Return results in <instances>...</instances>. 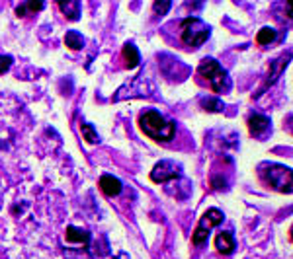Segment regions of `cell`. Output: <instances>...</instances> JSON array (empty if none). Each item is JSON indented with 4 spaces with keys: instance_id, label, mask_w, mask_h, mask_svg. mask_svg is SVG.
Here are the masks:
<instances>
[{
    "instance_id": "obj_1",
    "label": "cell",
    "mask_w": 293,
    "mask_h": 259,
    "mask_svg": "<svg viewBox=\"0 0 293 259\" xmlns=\"http://www.w3.org/2000/svg\"><path fill=\"white\" fill-rule=\"evenodd\" d=\"M137 123L141 127V131L145 136H149L155 143H170L176 134V123L160 115L156 109H145Z\"/></svg>"
},
{
    "instance_id": "obj_2",
    "label": "cell",
    "mask_w": 293,
    "mask_h": 259,
    "mask_svg": "<svg viewBox=\"0 0 293 259\" xmlns=\"http://www.w3.org/2000/svg\"><path fill=\"white\" fill-rule=\"evenodd\" d=\"M197 74L209 84V88L213 90L215 94H227V92H231V88H233V82H231L229 72H227L213 57L202 58V63L197 65Z\"/></svg>"
},
{
    "instance_id": "obj_3",
    "label": "cell",
    "mask_w": 293,
    "mask_h": 259,
    "mask_svg": "<svg viewBox=\"0 0 293 259\" xmlns=\"http://www.w3.org/2000/svg\"><path fill=\"white\" fill-rule=\"evenodd\" d=\"M258 175L268 187H272L283 195H291V168H287L283 164L264 162L258 166Z\"/></svg>"
},
{
    "instance_id": "obj_4",
    "label": "cell",
    "mask_w": 293,
    "mask_h": 259,
    "mask_svg": "<svg viewBox=\"0 0 293 259\" xmlns=\"http://www.w3.org/2000/svg\"><path fill=\"white\" fill-rule=\"evenodd\" d=\"M211 35V28L205 24L204 19L190 16L180 22V37L184 41V45H188L190 49L202 47L205 41Z\"/></svg>"
},
{
    "instance_id": "obj_5",
    "label": "cell",
    "mask_w": 293,
    "mask_h": 259,
    "mask_svg": "<svg viewBox=\"0 0 293 259\" xmlns=\"http://www.w3.org/2000/svg\"><path fill=\"white\" fill-rule=\"evenodd\" d=\"M223 221H225L223 211H219V209H207L204 212V216L199 218V222H197L194 234H192V244L194 246H204L205 242H207V238H209L211 230L217 228L219 224H223Z\"/></svg>"
},
{
    "instance_id": "obj_6",
    "label": "cell",
    "mask_w": 293,
    "mask_h": 259,
    "mask_svg": "<svg viewBox=\"0 0 293 259\" xmlns=\"http://www.w3.org/2000/svg\"><path fill=\"white\" fill-rule=\"evenodd\" d=\"M178 177H182V164L174 162V160H160L151 170V182L158 183V185L174 182Z\"/></svg>"
},
{
    "instance_id": "obj_7",
    "label": "cell",
    "mask_w": 293,
    "mask_h": 259,
    "mask_svg": "<svg viewBox=\"0 0 293 259\" xmlns=\"http://www.w3.org/2000/svg\"><path fill=\"white\" fill-rule=\"evenodd\" d=\"M246 123H248V133L256 141H264V138H268V134L272 133V121H270V117L262 115V113L248 115Z\"/></svg>"
},
{
    "instance_id": "obj_8",
    "label": "cell",
    "mask_w": 293,
    "mask_h": 259,
    "mask_svg": "<svg viewBox=\"0 0 293 259\" xmlns=\"http://www.w3.org/2000/svg\"><path fill=\"white\" fill-rule=\"evenodd\" d=\"M289 61H291V51L283 53V55H282L280 58H276V61H272V63H270V72H268V80H266V84H264L262 90H260L258 94H254V97H260L266 88L272 86V84H276V80L282 76V72L285 70V67L289 65Z\"/></svg>"
},
{
    "instance_id": "obj_9",
    "label": "cell",
    "mask_w": 293,
    "mask_h": 259,
    "mask_svg": "<svg viewBox=\"0 0 293 259\" xmlns=\"http://www.w3.org/2000/svg\"><path fill=\"white\" fill-rule=\"evenodd\" d=\"M98 187H100V191L104 193L106 197H117L119 193L123 191L121 180H117L116 175H112V173H104V175L98 180Z\"/></svg>"
},
{
    "instance_id": "obj_10",
    "label": "cell",
    "mask_w": 293,
    "mask_h": 259,
    "mask_svg": "<svg viewBox=\"0 0 293 259\" xmlns=\"http://www.w3.org/2000/svg\"><path fill=\"white\" fill-rule=\"evenodd\" d=\"M215 250L219 251L221 255H233L236 250V242L231 230H221L215 238Z\"/></svg>"
},
{
    "instance_id": "obj_11",
    "label": "cell",
    "mask_w": 293,
    "mask_h": 259,
    "mask_svg": "<svg viewBox=\"0 0 293 259\" xmlns=\"http://www.w3.org/2000/svg\"><path fill=\"white\" fill-rule=\"evenodd\" d=\"M65 240L68 244H78V246H82L84 250L90 248V242H92V236H90V232L84 230V228H78V226H67V230H65Z\"/></svg>"
},
{
    "instance_id": "obj_12",
    "label": "cell",
    "mask_w": 293,
    "mask_h": 259,
    "mask_svg": "<svg viewBox=\"0 0 293 259\" xmlns=\"http://www.w3.org/2000/svg\"><path fill=\"white\" fill-rule=\"evenodd\" d=\"M121 55H123V61H125V68H129V70H133V68L141 65V53L133 43H125Z\"/></svg>"
},
{
    "instance_id": "obj_13",
    "label": "cell",
    "mask_w": 293,
    "mask_h": 259,
    "mask_svg": "<svg viewBox=\"0 0 293 259\" xmlns=\"http://www.w3.org/2000/svg\"><path fill=\"white\" fill-rule=\"evenodd\" d=\"M45 8V2L41 0H28V2H22L16 6V16L18 18H26V16H33L35 12H41Z\"/></svg>"
},
{
    "instance_id": "obj_14",
    "label": "cell",
    "mask_w": 293,
    "mask_h": 259,
    "mask_svg": "<svg viewBox=\"0 0 293 259\" xmlns=\"http://www.w3.org/2000/svg\"><path fill=\"white\" fill-rule=\"evenodd\" d=\"M59 8L65 14V18L77 22L80 18V2L78 0H59Z\"/></svg>"
},
{
    "instance_id": "obj_15",
    "label": "cell",
    "mask_w": 293,
    "mask_h": 259,
    "mask_svg": "<svg viewBox=\"0 0 293 259\" xmlns=\"http://www.w3.org/2000/svg\"><path fill=\"white\" fill-rule=\"evenodd\" d=\"M65 45H67L70 51H80L84 47V37L78 33L77 29H68L65 33Z\"/></svg>"
},
{
    "instance_id": "obj_16",
    "label": "cell",
    "mask_w": 293,
    "mask_h": 259,
    "mask_svg": "<svg viewBox=\"0 0 293 259\" xmlns=\"http://www.w3.org/2000/svg\"><path fill=\"white\" fill-rule=\"evenodd\" d=\"M199 106H202L204 111H209V113H221L225 109V104L219 97H202Z\"/></svg>"
},
{
    "instance_id": "obj_17",
    "label": "cell",
    "mask_w": 293,
    "mask_h": 259,
    "mask_svg": "<svg viewBox=\"0 0 293 259\" xmlns=\"http://www.w3.org/2000/svg\"><path fill=\"white\" fill-rule=\"evenodd\" d=\"M80 133H82V138H84L88 144L100 143V134L96 133L94 125H90V123H86V121H80Z\"/></svg>"
},
{
    "instance_id": "obj_18",
    "label": "cell",
    "mask_w": 293,
    "mask_h": 259,
    "mask_svg": "<svg viewBox=\"0 0 293 259\" xmlns=\"http://www.w3.org/2000/svg\"><path fill=\"white\" fill-rule=\"evenodd\" d=\"M276 37H278V31L273 28H262L258 33H256V43L258 45H270V43H273L276 41Z\"/></svg>"
},
{
    "instance_id": "obj_19",
    "label": "cell",
    "mask_w": 293,
    "mask_h": 259,
    "mask_svg": "<svg viewBox=\"0 0 293 259\" xmlns=\"http://www.w3.org/2000/svg\"><path fill=\"white\" fill-rule=\"evenodd\" d=\"M170 8H172V2H170V0H156L155 4H153V12H155L156 18H158V16H160V18L166 16Z\"/></svg>"
},
{
    "instance_id": "obj_20",
    "label": "cell",
    "mask_w": 293,
    "mask_h": 259,
    "mask_svg": "<svg viewBox=\"0 0 293 259\" xmlns=\"http://www.w3.org/2000/svg\"><path fill=\"white\" fill-rule=\"evenodd\" d=\"M211 187H213L215 191H227V189H229V182L225 180L223 175L213 173V175H211Z\"/></svg>"
},
{
    "instance_id": "obj_21",
    "label": "cell",
    "mask_w": 293,
    "mask_h": 259,
    "mask_svg": "<svg viewBox=\"0 0 293 259\" xmlns=\"http://www.w3.org/2000/svg\"><path fill=\"white\" fill-rule=\"evenodd\" d=\"M12 63H14V58L10 57V55H0V74L8 72L10 67H12Z\"/></svg>"
},
{
    "instance_id": "obj_22",
    "label": "cell",
    "mask_w": 293,
    "mask_h": 259,
    "mask_svg": "<svg viewBox=\"0 0 293 259\" xmlns=\"http://www.w3.org/2000/svg\"><path fill=\"white\" fill-rule=\"evenodd\" d=\"M114 259H129V255H127L125 251H119V253H117V255H116Z\"/></svg>"
}]
</instances>
